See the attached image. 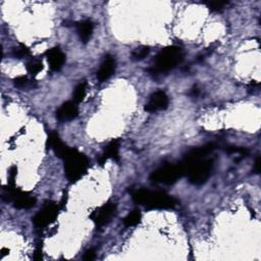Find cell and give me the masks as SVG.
I'll list each match as a JSON object with an SVG mask.
<instances>
[{"instance_id": "obj_1", "label": "cell", "mask_w": 261, "mask_h": 261, "mask_svg": "<svg viewBox=\"0 0 261 261\" xmlns=\"http://www.w3.org/2000/svg\"><path fill=\"white\" fill-rule=\"evenodd\" d=\"M214 144H208L191 150L181 162L185 175L191 184L201 186L207 182L212 170V160L208 155L213 151Z\"/></svg>"}, {"instance_id": "obj_2", "label": "cell", "mask_w": 261, "mask_h": 261, "mask_svg": "<svg viewBox=\"0 0 261 261\" xmlns=\"http://www.w3.org/2000/svg\"><path fill=\"white\" fill-rule=\"evenodd\" d=\"M132 198L136 204L145 206L148 209H171L178 204L172 196L165 192L146 189H139L133 192Z\"/></svg>"}, {"instance_id": "obj_3", "label": "cell", "mask_w": 261, "mask_h": 261, "mask_svg": "<svg viewBox=\"0 0 261 261\" xmlns=\"http://www.w3.org/2000/svg\"><path fill=\"white\" fill-rule=\"evenodd\" d=\"M62 159L64 161L65 176L71 183L78 182L86 175L89 167V160L77 149L70 148Z\"/></svg>"}, {"instance_id": "obj_4", "label": "cell", "mask_w": 261, "mask_h": 261, "mask_svg": "<svg viewBox=\"0 0 261 261\" xmlns=\"http://www.w3.org/2000/svg\"><path fill=\"white\" fill-rule=\"evenodd\" d=\"M184 54L182 48L178 46H169L162 49L155 58L153 65L154 73H166L175 69L183 60Z\"/></svg>"}, {"instance_id": "obj_5", "label": "cell", "mask_w": 261, "mask_h": 261, "mask_svg": "<svg viewBox=\"0 0 261 261\" xmlns=\"http://www.w3.org/2000/svg\"><path fill=\"white\" fill-rule=\"evenodd\" d=\"M184 175H185V171H184V168L181 163L165 164V165L155 169L151 173L150 180L155 183L171 185V184H175Z\"/></svg>"}, {"instance_id": "obj_6", "label": "cell", "mask_w": 261, "mask_h": 261, "mask_svg": "<svg viewBox=\"0 0 261 261\" xmlns=\"http://www.w3.org/2000/svg\"><path fill=\"white\" fill-rule=\"evenodd\" d=\"M58 206L54 202H46L43 208L34 216L33 224L38 229L46 228L55 222L58 215Z\"/></svg>"}, {"instance_id": "obj_7", "label": "cell", "mask_w": 261, "mask_h": 261, "mask_svg": "<svg viewBox=\"0 0 261 261\" xmlns=\"http://www.w3.org/2000/svg\"><path fill=\"white\" fill-rule=\"evenodd\" d=\"M115 211H116L115 203L108 202L103 206L97 208L95 211H93L90 218L97 227H102L112 219Z\"/></svg>"}, {"instance_id": "obj_8", "label": "cell", "mask_w": 261, "mask_h": 261, "mask_svg": "<svg viewBox=\"0 0 261 261\" xmlns=\"http://www.w3.org/2000/svg\"><path fill=\"white\" fill-rule=\"evenodd\" d=\"M169 104L168 96L163 91H156L154 92L148 102L145 105V110L148 112H157L160 110H164L167 108Z\"/></svg>"}, {"instance_id": "obj_9", "label": "cell", "mask_w": 261, "mask_h": 261, "mask_svg": "<svg viewBox=\"0 0 261 261\" xmlns=\"http://www.w3.org/2000/svg\"><path fill=\"white\" fill-rule=\"evenodd\" d=\"M79 114V107L74 101L64 102L56 111V117L60 121H69L76 118Z\"/></svg>"}, {"instance_id": "obj_10", "label": "cell", "mask_w": 261, "mask_h": 261, "mask_svg": "<svg viewBox=\"0 0 261 261\" xmlns=\"http://www.w3.org/2000/svg\"><path fill=\"white\" fill-rule=\"evenodd\" d=\"M46 58L49 63V68L53 72H58L64 64L65 61V55L64 53L58 48L54 47L49 49L46 53Z\"/></svg>"}, {"instance_id": "obj_11", "label": "cell", "mask_w": 261, "mask_h": 261, "mask_svg": "<svg viewBox=\"0 0 261 261\" xmlns=\"http://www.w3.org/2000/svg\"><path fill=\"white\" fill-rule=\"evenodd\" d=\"M47 146L52 149L55 155L59 158H63L69 151V147L65 145L55 132H50L47 139Z\"/></svg>"}, {"instance_id": "obj_12", "label": "cell", "mask_w": 261, "mask_h": 261, "mask_svg": "<svg viewBox=\"0 0 261 261\" xmlns=\"http://www.w3.org/2000/svg\"><path fill=\"white\" fill-rule=\"evenodd\" d=\"M115 71V60L112 56L108 55L105 57L104 61L101 63V67L97 72V79L100 82L108 80Z\"/></svg>"}, {"instance_id": "obj_13", "label": "cell", "mask_w": 261, "mask_h": 261, "mask_svg": "<svg viewBox=\"0 0 261 261\" xmlns=\"http://www.w3.org/2000/svg\"><path fill=\"white\" fill-rule=\"evenodd\" d=\"M114 159L116 161L119 160V141L118 140H113L111 141L105 148L104 152L102 155L99 156L98 162L102 165L106 162L107 159Z\"/></svg>"}, {"instance_id": "obj_14", "label": "cell", "mask_w": 261, "mask_h": 261, "mask_svg": "<svg viewBox=\"0 0 261 261\" xmlns=\"http://www.w3.org/2000/svg\"><path fill=\"white\" fill-rule=\"evenodd\" d=\"M93 31H94V25L90 20H84L78 23L77 25L78 35L83 43H87L91 39Z\"/></svg>"}, {"instance_id": "obj_15", "label": "cell", "mask_w": 261, "mask_h": 261, "mask_svg": "<svg viewBox=\"0 0 261 261\" xmlns=\"http://www.w3.org/2000/svg\"><path fill=\"white\" fill-rule=\"evenodd\" d=\"M14 84L19 89H32L36 86V81L27 76H20L14 80Z\"/></svg>"}, {"instance_id": "obj_16", "label": "cell", "mask_w": 261, "mask_h": 261, "mask_svg": "<svg viewBox=\"0 0 261 261\" xmlns=\"http://www.w3.org/2000/svg\"><path fill=\"white\" fill-rule=\"evenodd\" d=\"M43 70V62L41 59L33 58L27 63V71L32 76H37Z\"/></svg>"}, {"instance_id": "obj_17", "label": "cell", "mask_w": 261, "mask_h": 261, "mask_svg": "<svg viewBox=\"0 0 261 261\" xmlns=\"http://www.w3.org/2000/svg\"><path fill=\"white\" fill-rule=\"evenodd\" d=\"M141 221V213L138 210H134L132 212H129L123 220V225L126 228H130L137 226Z\"/></svg>"}, {"instance_id": "obj_18", "label": "cell", "mask_w": 261, "mask_h": 261, "mask_svg": "<svg viewBox=\"0 0 261 261\" xmlns=\"http://www.w3.org/2000/svg\"><path fill=\"white\" fill-rule=\"evenodd\" d=\"M87 93V83L86 82H80L77 87L75 88L74 92V101L76 103H80L84 100Z\"/></svg>"}, {"instance_id": "obj_19", "label": "cell", "mask_w": 261, "mask_h": 261, "mask_svg": "<svg viewBox=\"0 0 261 261\" xmlns=\"http://www.w3.org/2000/svg\"><path fill=\"white\" fill-rule=\"evenodd\" d=\"M149 52L150 48L148 46H139L132 52V59L142 60L149 54Z\"/></svg>"}, {"instance_id": "obj_20", "label": "cell", "mask_w": 261, "mask_h": 261, "mask_svg": "<svg viewBox=\"0 0 261 261\" xmlns=\"http://www.w3.org/2000/svg\"><path fill=\"white\" fill-rule=\"evenodd\" d=\"M31 55L29 48L23 44L19 45L17 48L14 49V56L16 58H27Z\"/></svg>"}, {"instance_id": "obj_21", "label": "cell", "mask_w": 261, "mask_h": 261, "mask_svg": "<svg viewBox=\"0 0 261 261\" xmlns=\"http://www.w3.org/2000/svg\"><path fill=\"white\" fill-rule=\"evenodd\" d=\"M208 9H210L211 11L213 12H220L221 10H223L227 5L228 3H222V2H209V3H206L205 4Z\"/></svg>"}, {"instance_id": "obj_22", "label": "cell", "mask_w": 261, "mask_h": 261, "mask_svg": "<svg viewBox=\"0 0 261 261\" xmlns=\"http://www.w3.org/2000/svg\"><path fill=\"white\" fill-rule=\"evenodd\" d=\"M17 173H18V168L16 166L12 167L10 172H9V182H8V185H11V186H15V180L17 178Z\"/></svg>"}, {"instance_id": "obj_23", "label": "cell", "mask_w": 261, "mask_h": 261, "mask_svg": "<svg viewBox=\"0 0 261 261\" xmlns=\"http://www.w3.org/2000/svg\"><path fill=\"white\" fill-rule=\"evenodd\" d=\"M96 257V253H95V250L94 249H89L85 252L84 254V260L86 261H91V260H94Z\"/></svg>"}, {"instance_id": "obj_24", "label": "cell", "mask_w": 261, "mask_h": 261, "mask_svg": "<svg viewBox=\"0 0 261 261\" xmlns=\"http://www.w3.org/2000/svg\"><path fill=\"white\" fill-rule=\"evenodd\" d=\"M43 258V254H42V246H38L35 250V253H34V259L36 261H39V260H42Z\"/></svg>"}, {"instance_id": "obj_25", "label": "cell", "mask_w": 261, "mask_h": 261, "mask_svg": "<svg viewBox=\"0 0 261 261\" xmlns=\"http://www.w3.org/2000/svg\"><path fill=\"white\" fill-rule=\"evenodd\" d=\"M255 171L257 173H259V171H260V157H258L255 161Z\"/></svg>"}]
</instances>
